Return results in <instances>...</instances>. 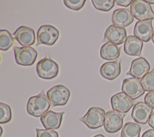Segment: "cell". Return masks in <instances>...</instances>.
<instances>
[{"label": "cell", "mask_w": 154, "mask_h": 137, "mask_svg": "<svg viewBox=\"0 0 154 137\" xmlns=\"http://www.w3.org/2000/svg\"><path fill=\"white\" fill-rule=\"evenodd\" d=\"M50 107V102L44 91L42 90L38 95L29 98L26 110L29 115L35 117H40L48 111Z\"/></svg>", "instance_id": "cell-1"}, {"label": "cell", "mask_w": 154, "mask_h": 137, "mask_svg": "<svg viewBox=\"0 0 154 137\" xmlns=\"http://www.w3.org/2000/svg\"><path fill=\"white\" fill-rule=\"evenodd\" d=\"M36 72L39 77L51 80L58 75L59 66L57 63L47 56L38 61L36 65Z\"/></svg>", "instance_id": "cell-2"}, {"label": "cell", "mask_w": 154, "mask_h": 137, "mask_svg": "<svg viewBox=\"0 0 154 137\" xmlns=\"http://www.w3.org/2000/svg\"><path fill=\"white\" fill-rule=\"evenodd\" d=\"M105 110L99 107H90L85 115L79 118L87 127L91 129H96L103 125L105 116Z\"/></svg>", "instance_id": "cell-3"}, {"label": "cell", "mask_w": 154, "mask_h": 137, "mask_svg": "<svg viewBox=\"0 0 154 137\" xmlns=\"http://www.w3.org/2000/svg\"><path fill=\"white\" fill-rule=\"evenodd\" d=\"M46 96L52 107L64 106L69 99L70 91L64 85L58 84L49 89L47 91Z\"/></svg>", "instance_id": "cell-4"}, {"label": "cell", "mask_w": 154, "mask_h": 137, "mask_svg": "<svg viewBox=\"0 0 154 137\" xmlns=\"http://www.w3.org/2000/svg\"><path fill=\"white\" fill-rule=\"evenodd\" d=\"M130 10L134 18L139 21L152 20L154 19V12L150 5L144 0L132 1Z\"/></svg>", "instance_id": "cell-5"}, {"label": "cell", "mask_w": 154, "mask_h": 137, "mask_svg": "<svg viewBox=\"0 0 154 137\" xmlns=\"http://www.w3.org/2000/svg\"><path fill=\"white\" fill-rule=\"evenodd\" d=\"M14 58L17 64L22 66H32L37 57V52L31 46L13 48Z\"/></svg>", "instance_id": "cell-6"}, {"label": "cell", "mask_w": 154, "mask_h": 137, "mask_svg": "<svg viewBox=\"0 0 154 137\" xmlns=\"http://www.w3.org/2000/svg\"><path fill=\"white\" fill-rule=\"evenodd\" d=\"M59 37V31L51 25H42L37 33L36 46L45 44L49 46L53 45Z\"/></svg>", "instance_id": "cell-7"}, {"label": "cell", "mask_w": 154, "mask_h": 137, "mask_svg": "<svg viewBox=\"0 0 154 137\" xmlns=\"http://www.w3.org/2000/svg\"><path fill=\"white\" fill-rule=\"evenodd\" d=\"M126 113H123L114 110L106 112L103 127L105 130L109 133H114L123 127V118Z\"/></svg>", "instance_id": "cell-8"}, {"label": "cell", "mask_w": 154, "mask_h": 137, "mask_svg": "<svg viewBox=\"0 0 154 137\" xmlns=\"http://www.w3.org/2000/svg\"><path fill=\"white\" fill-rule=\"evenodd\" d=\"M122 91L132 100L138 98L145 92L141 81L134 77L128 78L123 80Z\"/></svg>", "instance_id": "cell-9"}, {"label": "cell", "mask_w": 154, "mask_h": 137, "mask_svg": "<svg viewBox=\"0 0 154 137\" xmlns=\"http://www.w3.org/2000/svg\"><path fill=\"white\" fill-rule=\"evenodd\" d=\"M112 109L114 110L126 113L135 105V101L124 92H119L112 95L110 99Z\"/></svg>", "instance_id": "cell-10"}, {"label": "cell", "mask_w": 154, "mask_h": 137, "mask_svg": "<svg viewBox=\"0 0 154 137\" xmlns=\"http://www.w3.org/2000/svg\"><path fill=\"white\" fill-rule=\"evenodd\" d=\"M18 43L23 46H30L35 42L34 30L28 27L20 26L13 34Z\"/></svg>", "instance_id": "cell-11"}, {"label": "cell", "mask_w": 154, "mask_h": 137, "mask_svg": "<svg viewBox=\"0 0 154 137\" xmlns=\"http://www.w3.org/2000/svg\"><path fill=\"white\" fill-rule=\"evenodd\" d=\"M152 110L153 109L146 103L138 102L134 105L132 109L131 116L136 123L145 124L148 122L153 112Z\"/></svg>", "instance_id": "cell-12"}, {"label": "cell", "mask_w": 154, "mask_h": 137, "mask_svg": "<svg viewBox=\"0 0 154 137\" xmlns=\"http://www.w3.org/2000/svg\"><path fill=\"white\" fill-rule=\"evenodd\" d=\"M152 20L138 21L134 28V35L143 42H148L153 36Z\"/></svg>", "instance_id": "cell-13"}, {"label": "cell", "mask_w": 154, "mask_h": 137, "mask_svg": "<svg viewBox=\"0 0 154 137\" xmlns=\"http://www.w3.org/2000/svg\"><path fill=\"white\" fill-rule=\"evenodd\" d=\"M150 66L149 62L143 57H140L132 60L130 69L126 72L134 78L142 79L150 70Z\"/></svg>", "instance_id": "cell-14"}, {"label": "cell", "mask_w": 154, "mask_h": 137, "mask_svg": "<svg viewBox=\"0 0 154 137\" xmlns=\"http://www.w3.org/2000/svg\"><path fill=\"white\" fill-rule=\"evenodd\" d=\"M126 31L125 28L111 25L106 30L103 40H108L116 45H120L126 41Z\"/></svg>", "instance_id": "cell-15"}, {"label": "cell", "mask_w": 154, "mask_h": 137, "mask_svg": "<svg viewBox=\"0 0 154 137\" xmlns=\"http://www.w3.org/2000/svg\"><path fill=\"white\" fill-rule=\"evenodd\" d=\"M64 112H55L48 110L40 118L42 125L46 129L55 130L60 128Z\"/></svg>", "instance_id": "cell-16"}, {"label": "cell", "mask_w": 154, "mask_h": 137, "mask_svg": "<svg viewBox=\"0 0 154 137\" xmlns=\"http://www.w3.org/2000/svg\"><path fill=\"white\" fill-rule=\"evenodd\" d=\"M134 18L131 11L128 8H119L114 10L112 16V22L114 25L124 28L131 24Z\"/></svg>", "instance_id": "cell-17"}, {"label": "cell", "mask_w": 154, "mask_h": 137, "mask_svg": "<svg viewBox=\"0 0 154 137\" xmlns=\"http://www.w3.org/2000/svg\"><path fill=\"white\" fill-rule=\"evenodd\" d=\"M121 73V61L117 60L104 63L100 68L101 76L107 80H113Z\"/></svg>", "instance_id": "cell-18"}, {"label": "cell", "mask_w": 154, "mask_h": 137, "mask_svg": "<svg viewBox=\"0 0 154 137\" xmlns=\"http://www.w3.org/2000/svg\"><path fill=\"white\" fill-rule=\"evenodd\" d=\"M143 42L134 36L127 37L124 44V52L129 56H141Z\"/></svg>", "instance_id": "cell-19"}, {"label": "cell", "mask_w": 154, "mask_h": 137, "mask_svg": "<svg viewBox=\"0 0 154 137\" xmlns=\"http://www.w3.org/2000/svg\"><path fill=\"white\" fill-rule=\"evenodd\" d=\"M120 54V47L110 42L103 44L100 50L101 58L106 60H114L119 57Z\"/></svg>", "instance_id": "cell-20"}, {"label": "cell", "mask_w": 154, "mask_h": 137, "mask_svg": "<svg viewBox=\"0 0 154 137\" xmlns=\"http://www.w3.org/2000/svg\"><path fill=\"white\" fill-rule=\"evenodd\" d=\"M141 127L135 123L128 122L123 126L120 137H140Z\"/></svg>", "instance_id": "cell-21"}, {"label": "cell", "mask_w": 154, "mask_h": 137, "mask_svg": "<svg viewBox=\"0 0 154 137\" xmlns=\"http://www.w3.org/2000/svg\"><path fill=\"white\" fill-rule=\"evenodd\" d=\"M14 38L11 33L7 30H0V49L6 51L12 46Z\"/></svg>", "instance_id": "cell-22"}, {"label": "cell", "mask_w": 154, "mask_h": 137, "mask_svg": "<svg viewBox=\"0 0 154 137\" xmlns=\"http://www.w3.org/2000/svg\"><path fill=\"white\" fill-rule=\"evenodd\" d=\"M91 2L96 9L103 11H109L115 4L113 0H92Z\"/></svg>", "instance_id": "cell-23"}, {"label": "cell", "mask_w": 154, "mask_h": 137, "mask_svg": "<svg viewBox=\"0 0 154 137\" xmlns=\"http://www.w3.org/2000/svg\"><path fill=\"white\" fill-rule=\"evenodd\" d=\"M11 119V107L7 104L0 103V124H5Z\"/></svg>", "instance_id": "cell-24"}, {"label": "cell", "mask_w": 154, "mask_h": 137, "mask_svg": "<svg viewBox=\"0 0 154 137\" xmlns=\"http://www.w3.org/2000/svg\"><path fill=\"white\" fill-rule=\"evenodd\" d=\"M141 83L146 91H154V71L148 72L141 80Z\"/></svg>", "instance_id": "cell-25"}, {"label": "cell", "mask_w": 154, "mask_h": 137, "mask_svg": "<svg viewBox=\"0 0 154 137\" xmlns=\"http://www.w3.org/2000/svg\"><path fill=\"white\" fill-rule=\"evenodd\" d=\"M64 5L69 9L78 11L83 8L86 1L85 0H64Z\"/></svg>", "instance_id": "cell-26"}, {"label": "cell", "mask_w": 154, "mask_h": 137, "mask_svg": "<svg viewBox=\"0 0 154 137\" xmlns=\"http://www.w3.org/2000/svg\"><path fill=\"white\" fill-rule=\"evenodd\" d=\"M37 137H58V133L51 129H35Z\"/></svg>", "instance_id": "cell-27"}, {"label": "cell", "mask_w": 154, "mask_h": 137, "mask_svg": "<svg viewBox=\"0 0 154 137\" xmlns=\"http://www.w3.org/2000/svg\"><path fill=\"white\" fill-rule=\"evenodd\" d=\"M144 103L154 109V91L148 92L144 97Z\"/></svg>", "instance_id": "cell-28"}, {"label": "cell", "mask_w": 154, "mask_h": 137, "mask_svg": "<svg viewBox=\"0 0 154 137\" xmlns=\"http://www.w3.org/2000/svg\"><path fill=\"white\" fill-rule=\"evenodd\" d=\"M132 1L131 0H115L114 2L116 5L123 6V7H128L130 4H131Z\"/></svg>", "instance_id": "cell-29"}, {"label": "cell", "mask_w": 154, "mask_h": 137, "mask_svg": "<svg viewBox=\"0 0 154 137\" xmlns=\"http://www.w3.org/2000/svg\"><path fill=\"white\" fill-rule=\"evenodd\" d=\"M141 137H154V129H149L145 131Z\"/></svg>", "instance_id": "cell-30"}, {"label": "cell", "mask_w": 154, "mask_h": 137, "mask_svg": "<svg viewBox=\"0 0 154 137\" xmlns=\"http://www.w3.org/2000/svg\"><path fill=\"white\" fill-rule=\"evenodd\" d=\"M148 124L152 128L154 129V112H153L152 115H150L148 121Z\"/></svg>", "instance_id": "cell-31"}, {"label": "cell", "mask_w": 154, "mask_h": 137, "mask_svg": "<svg viewBox=\"0 0 154 137\" xmlns=\"http://www.w3.org/2000/svg\"><path fill=\"white\" fill-rule=\"evenodd\" d=\"M149 4H154V1H151V0H147L146 1Z\"/></svg>", "instance_id": "cell-32"}, {"label": "cell", "mask_w": 154, "mask_h": 137, "mask_svg": "<svg viewBox=\"0 0 154 137\" xmlns=\"http://www.w3.org/2000/svg\"><path fill=\"white\" fill-rule=\"evenodd\" d=\"M93 137H105V136H103V135H101V134H98V135H96Z\"/></svg>", "instance_id": "cell-33"}, {"label": "cell", "mask_w": 154, "mask_h": 137, "mask_svg": "<svg viewBox=\"0 0 154 137\" xmlns=\"http://www.w3.org/2000/svg\"><path fill=\"white\" fill-rule=\"evenodd\" d=\"M152 42L154 43V31H153V36H152Z\"/></svg>", "instance_id": "cell-34"}, {"label": "cell", "mask_w": 154, "mask_h": 137, "mask_svg": "<svg viewBox=\"0 0 154 137\" xmlns=\"http://www.w3.org/2000/svg\"><path fill=\"white\" fill-rule=\"evenodd\" d=\"M0 128H1V135H2V127H1V126Z\"/></svg>", "instance_id": "cell-35"}]
</instances>
